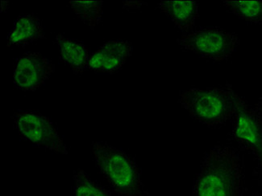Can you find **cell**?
<instances>
[{
  "mask_svg": "<svg viewBox=\"0 0 262 196\" xmlns=\"http://www.w3.org/2000/svg\"><path fill=\"white\" fill-rule=\"evenodd\" d=\"M243 165L236 150L216 145L202 161L193 196H243Z\"/></svg>",
  "mask_w": 262,
  "mask_h": 196,
  "instance_id": "obj_1",
  "label": "cell"
},
{
  "mask_svg": "<svg viewBox=\"0 0 262 196\" xmlns=\"http://www.w3.org/2000/svg\"><path fill=\"white\" fill-rule=\"evenodd\" d=\"M239 97L228 84L206 89H186L180 92L179 103L196 121L216 127L232 120Z\"/></svg>",
  "mask_w": 262,
  "mask_h": 196,
  "instance_id": "obj_2",
  "label": "cell"
},
{
  "mask_svg": "<svg viewBox=\"0 0 262 196\" xmlns=\"http://www.w3.org/2000/svg\"><path fill=\"white\" fill-rule=\"evenodd\" d=\"M92 153L96 166L120 196H144L141 175L134 159L122 150L95 141Z\"/></svg>",
  "mask_w": 262,
  "mask_h": 196,
  "instance_id": "obj_3",
  "label": "cell"
},
{
  "mask_svg": "<svg viewBox=\"0 0 262 196\" xmlns=\"http://www.w3.org/2000/svg\"><path fill=\"white\" fill-rule=\"evenodd\" d=\"M179 45L203 58L215 62L228 61L239 44L237 35L218 28H206L183 34Z\"/></svg>",
  "mask_w": 262,
  "mask_h": 196,
  "instance_id": "obj_4",
  "label": "cell"
},
{
  "mask_svg": "<svg viewBox=\"0 0 262 196\" xmlns=\"http://www.w3.org/2000/svg\"><path fill=\"white\" fill-rule=\"evenodd\" d=\"M12 118L15 129L23 139L35 146L62 155L68 154L62 138L49 117L38 112L19 110L13 113Z\"/></svg>",
  "mask_w": 262,
  "mask_h": 196,
  "instance_id": "obj_5",
  "label": "cell"
},
{
  "mask_svg": "<svg viewBox=\"0 0 262 196\" xmlns=\"http://www.w3.org/2000/svg\"><path fill=\"white\" fill-rule=\"evenodd\" d=\"M232 134L238 143L262 161V125L258 113L247 101L239 96L232 118Z\"/></svg>",
  "mask_w": 262,
  "mask_h": 196,
  "instance_id": "obj_6",
  "label": "cell"
},
{
  "mask_svg": "<svg viewBox=\"0 0 262 196\" xmlns=\"http://www.w3.org/2000/svg\"><path fill=\"white\" fill-rule=\"evenodd\" d=\"M55 71V66L40 52L24 53L14 66V84L24 92H35L44 85Z\"/></svg>",
  "mask_w": 262,
  "mask_h": 196,
  "instance_id": "obj_7",
  "label": "cell"
},
{
  "mask_svg": "<svg viewBox=\"0 0 262 196\" xmlns=\"http://www.w3.org/2000/svg\"><path fill=\"white\" fill-rule=\"evenodd\" d=\"M133 54V46L127 40H111L91 56L89 70L97 74H114L122 69Z\"/></svg>",
  "mask_w": 262,
  "mask_h": 196,
  "instance_id": "obj_8",
  "label": "cell"
},
{
  "mask_svg": "<svg viewBox=\"0 0 262 196\" xmlns=\"http://www.w3.org/2000/svg\"><path fill=\"white\" fill-rule=\"evenodd\" d=\"M199 6L196 1H161L158 8L163 12L175 26L185 32H193L199 17Z\"/></svg>",
  "mask_w": 262,
  "mask_h": 196,
  "instance_id": "obj_9",
  "label": "cell"
},
{
  "mask_svg": "<svg viewBox=\"0 0 262 196\" xmlns=\"http://www.w3.org/2000/svg\"><path fill=\"white\" fill-rule=\"evenodd\" d=\"M44 38V26L39 17L33 14L20 15L15 21L13 29L9 32L7 45L25 47Z\"/></svg>",
  "mask_w": 262,
  "mask_h": 196,
  "instance_id": "obj_10",
  "label": "cell"
},
{
  "mask_svg": "<svg viewBox=\"0 0 262 196\" xmlns=\"http://www.w3.org/2000/svg\"><path fill=\"white\" fill-rule=\"evenodd\" d=\"M61 62L67 64L76 75H82L89 69V49L82 42L68 39L59 33L56 36Z\"/></svg>",
  "mask_w": 262,
  "mask_h": 196,
  "instance_id": "obj_11",
  "label": "cell"
},
{
  "mask_svg": "<svg viewBox=\"0 0 262 196\" xmlns=\"http://www.w3.org/2000/svg\"><path fill=\"white\" fill-rule=\"evenodd\" d=\"M70 6L77 17L92 31L100 23L103 12L102 1H71Z\"/></svg>",
  "mask_w": 262,
  "mask_h": 196,
  "instance_id": "obj_12",
  "label": "cell"
},
{
  "mask_svg": "<svg viewBox=\"0 0 262 196\" xmlns=\"http://www.w3.org/2000/svg\"><path fill=\"white\" fill-rule=\"evenodd\" d=\"M228 12L239 19L255 24L262 23V0L257 1H224Z\"/></svg>",
  "mask_w": 262,
  "mask_h": 196,
  "instance_id": "obj_13",
  "label": "cell"
},
{
  "mask_svg": "<svg viewBox=\"0 0 262 196\" xmlns=\"http://www.w3.org/2000/svg\"><path fill=\"white\" fill-rule=\"evenodd\" d=\"M74 196H112L108 190L94 181L83 170L74 174Z\"/></svg>",
  "mask_w": 262,
  "mask_h": 196,
  "instance_id": "obj_14",
  "label": "cell"
},
{
  "mask_svg": "<svg viewBox=\"0 0 262 196\" xmlns=\"http://www.w3.org/2000/svg\"><path fill=\"white\" fill-rule=\"evenodd\" d=\"M253 107H254L255 110H256V113H258L262 125V100L259 101L257 103H256V104L253 106ZM258 166L259 168H260V172H262V161L260 163H259Z\"/></svg>",
  "mask_w": 262,
  "mask_h": 196,
  "instance_id": "obj_15",
  "label": "cell"
},
{
  "mask_svg": "<svg viewBox=\"0 0 262 196\" xmlns=\"http://www.w3.org/2000/svg\"><path fill=\"white\" fill-rule=\"evenodd\" d=\"M148 196H149V195H148Z\"/></svg>",
  "mask_w": 262,
  "mask_h": 196,
  "instance_id": "obj_16",
  "label": "cell"
}]
</instances>
